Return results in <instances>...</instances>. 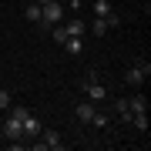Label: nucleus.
I'll list each match as a JSON object with an SVG mask.
<instances>
[{
  "label": "nucleus",
  "mask_w": 151,
  "mask_h": 151,
  "mask_svg": "<svg viewBox=\"0 0 151 151\" xmlns=\"http://www.w3.org/2000/svg\"><path fill=\"white\" fill-rule=\"evenodd\" d=\"M77 121H81V124H91V118H94V104H77Z\"/></svg>",
  "instance_id": "obj_7"
},
{
  "label": "nucleus",
  "mask_w": 151,
  "mask_h": 151,
  "mask_svg": "<svg viewBox=\"0 0 151 151\" xmlns=\"http://www.w3.org/2000/svg\"><path fill=\"white\" fill-rule=\"evenodd\" d=\"M84 30H87V24H84V20H67L64 27H60V34H64V40H67V37H81Z\"/></svg>",
  "instance_id": "obj_3"
},
{
  "label": "nucleus",
  "mask_w": 151,
  "mask_h": 151,
  "mask_svg": "<svg viewBox=\"0 0 151 151\" xmlns=\"http://www.w3.org/2000/svg\"><path fill=\"white\" fill-rule=\"evenodd\" d=\"M111 14V4L108 0H94V17H108Z\"/></svg>",
  "instance_id": "obj_14"
},
{
  "label": "nucleus",
  "mask_w": 151,
  "mask_h": 151,
  "mask_svg": "<svg viewBox=\"0 0 151 151\" xmlns=\"http://www.w3.org/2000/svg\"><path fill=\"white\" fill-rule=\"evenodd\" d=\"M24 17H27V20H34V24H40L44 7H40V4H34V7H27V10H24Z\"/></svg>",
  "instance_id": "obj_10"
},
{
  "label": "nucleus",
  "mask_w": 151,
  "mask_h": 151,
  "mask_svg": "<svg viewBox=\"0 0 151 151\" xmlns=\"http://www.w3.org/2000/svg\"><path fill=\"white\" fill-rule=\"evenodd\" d=\"M34 4H40V7H44V4H50V0H34Z\"/></svg>",
  "instance_id": "obj_21"
},
{
  "label": "nucleus",
  "mask_w": 151,
  "mask_h": 151,
  "mask_svg": "<svg viewBox=\"0 0 151 151\" xmlns=\"http://www.w3.org/2000/svg\"><path fill=\"white\" fill-rule=\"evenodd\" d=\"M64 47H67V54H81L84 44H81V37H67V40H64Z\"/></svg>",
  "instance_id": "obj_11"
},
{
  "label": "nucleus",
  "mask_w": 151,
  "mask_h": 151,
  "mask_svg": "<svg viewBox=\"0 0 151 151\" xmlns=\"http://www.w3.org/2000/svg\"><path fill=\"white\" fill-rule=\"evenodd\" d=\"M111 27H108V20H104V17H97V20L91 24V34H94V37H101V34H108Z\"/></svg>",
  "instance_id": "obj_13"
},
{
  "label": "nucleus",
  "mask_w": 151,
  "mask_h": 151,
  "mask_svg": "<svg viewBox=\"0 0 151 151\" xmlns=\"http://www.w3.org/2000/svg\"><path fill=\"white\" fill-rule=\"evenodd\" d=\"M94 128H108V114H101V111H94V118H91Z\"/></svg>",
  "instance_id": "obj_16"
},
{
  "label": "nucleus",
  "mask_w": 151,
  "mask_h": 151,
  "mask_svg": "<svg viewBox=\"0 0 151 151\" xmlns=\"http://www.w3.org/2000/svg\"><path fill=\"white\" fill-rule=\"evenodd\" d=\"M84 91H87V94H91V101H104V94H108V91H104V87H101V84H97V81H94V77H91V81H87V87H84Z\"/></svg>",
  "instance_id": "obj_8"
},
{
  "label": "nucleus",
  "mask_w": 151,
  "mask_h": 151,
  "mask_svg": "<svg viewBox=\"0 0 151 151\" xmlns=\"http://www.w3.org/2000/svg\"><path fill=\"white\" fill-rule=\"evenodd\" d=\"M20 124H24V138H34V134L40 131V124H37V118H34V114H27Z\"/></svg>",
  "instance_id": "obj_6"
},
{
  "label": "nucleus",
  "mask_w": 151,
  "mask_h": 151,
  "mask_svg": "<svg viewBox=\"0 0 151 151\" xmlns=\"http://www.w3.org/2000/svg\"><path fill=\"white\" fill-rule=\"evenodd\" d=\"M114 111H118V118H121V121H131V108H128V97H118V101H114Z\"/></svg>",
  "instance_id": "obj_9"
},
{
  "label": "nucleus",
  "mask_w": 151,
  "mask_h": 151,
  "mask_svg": "<svg viewBox=\"0 0 151 151\" xmlns=\"http://www.w3.org/2000/svg\"><path fill=\"white\" fill-rule=\"evenodd\" d=\"M27 114H30L27 108H14V111H10V118H17V121H24V118H27Z\"/></svg>",
  "instance_id": "obj_17"
},
{
  "label": "nucleus",
  "mask_w": 151,
  "mask_h": 151,
  "mask_svg": "<svg viewBox=\"0 0 151 151\" xmlns=\"http://www.w3.org/2000/svg\"><path fill=\"white\" fill-rule=\"evenodd\" d=\"M131 124L138 131H148V114H131Z\"/></svg>",
  "instance_id": "obj_15"
},
{
  "label": "nucleus",
  "mask_w": 151,
  "mask_h": 151,
  "mask_svg": "<svg viewBox=\"0 0 151 151\" xmlns=\"http://www.w3.org/2000/svg\"><path fill=\"white\" fill-rule=\"evenodd\" d=\"M128 108H131V114H148V97L145 94H134L128 101Z\"/></svg>",
  "instance_id": "obj_4"
},
{
  "label": "nucleus",
  "mask_w": 151,
  "mask_h": 151,
  "mask_svg": "<svg viewBox=\"0 0 151 151\" xmlns=\"http://www.w3.org/2000/svg\"><path fill=\"white\" fill-rule=\"evenodd\" d=\"M34 148H50V151H60V148H64V141H60V134H57V131H44V141H37Z\"/></svg>",
  "instance_id": "obj_2"
},
{
  "label": "nucleus",
  "mask_w": 151,
  "mask_h": 151,
  "mask_svg": "<svg viewBox=\"0 0 151 151\" xmlns=\"http://www.w3.org/2000/svg\"><path fill=\"white\" fill-rule=\"evenodd\" d=\"M67 4H70V7H74V10H77V7H81V0H67Z\"/></svg>",
  "instance_id": "obj_20"
},
{
  "label": "nucleus",
  "mask_w": 151,
  "mask_h": 151,
  "mask_svg": "<svg viewBox=\"0 0 151 151\" xmlns=\"http://www.w3.org/2000/svg\"><path fill=\"white\" fill-rule=\"evenodd\" d=\"M4 131H7V138H10V141H20V138H24V124L17 121V118L7 121V128H4Z\"/></svg>",
  "instance_id": "obj_5"
},
{
  "label": "nucleus",
  "mask_w": 151,
  "mask_h": 151,
  "mask_svg": "<svg viewBox=\"0 0 151 151\" xmlns=\"http://www.w3.org/2000/svg\"><path fill=\"white\" fill-rule=\"evenodd\" d=\"M60 17H64V7H60L57 0L44 4V17H40V24H44V27H54V24H60Z\"/></svg>",
  "instance_id": "obj_1"
},
{
  "label": "nucleus",
  "mask_w": 151,
  "mask_h": 151,
  "mask_svg": "<svg viewBox=\"0 0 151 151\" xmlns=\"http://www.w3.org/2000/svg\"><path fill=\"white\" fill-rule=\"evenodd\" d=\"M138 70H141V74L148 77V74H151V60H138Z\"/></svg>",
  "instance_id": "obj_19"
},
{
  "label": "nucleus",
  "mask_w": 151,
  "mask_h": 151,
  "mask_svg": "<svg viewBox=\"0 0 151 151\" xmlns=\"http://www.w3.org/2000/svg\"><path fill=\"white\" fill-rule=\"evenodd\" d=\"M4 108H10V94H7L4 87H0V111H4Z\"/></svg>",
  "instance_id": "obj_18"
},
{
  "label": "nucleus",
  "mask_w": 151,
  "mask_h": 151,
  "mask_svg": "<svg viewBox=\"0 0 151 151\" xmlns=\"http://www.w3.org/2000/svg\"><path fill=\"white\" fill-rule=\"evenodd\" d=\"M124 81H128V84H134V87H138V84H145V74H141V70H138V67H131V70H128V74H124Z\"/></svg>",
  "instance_id": "obj_12"
}]
</instances>
